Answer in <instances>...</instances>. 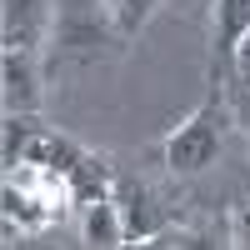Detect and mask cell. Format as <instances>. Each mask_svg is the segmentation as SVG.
Wrapping results in <instances>:
<instances>
[{
    "label": "cell",
    "instance_id": "ba28073f",
    "mask_svg": "<svg viewBox=\"0 0 250 250\" xmlns=\"http://www.w3.org/2000/svg\"><path fill=\"white\" fill-rule=\"evenodd\" d=\"M230 105L240 115V125L250 130V30L235 45V60H230Z\"/></svg>",
    "mask_w": 250,
    "mask_h": 250
},
{
    "label": "cell",
    "instance_id": "8fae6325",
    "mask_svg": "<svg viewBox=\"0 0 250 250\" xmlns=\"http://www.w3.org/2000/svg\"><path fill=\"white\" fill-rule=\"evenodd\" d=\"M230 245H250V200L235 205V215H230Z\"/></svg>",
    "mask_w": 250,
    "mask_h": 250
},
{
    "label": "cell",
    "instance_id": "5b68a950",
    "mask_svg": "<svg viewBox=\"0 0 250 250\" xmlns=\"http://www.w3.org/2000/svg\"><path fill=\"white\" fill-rule=\"evenodd\" d=\"M0 15H5V45H25V50L40 45L45 20H55L45 0H5V5H0Z\"/></svg>",
    "mask_w": 250,
    "mask_h": 250
},
{
    "label": "cell",
    "instance_id": "6da1fadb",
    "mask_svg": "<svg viewBox=\"0 0 250 250\" xmlns=\"http://www.w3.org/2000/svg\"><path fill=\"white\" fill-rule=\"evenodd\" d=\"M225 95H230V80L210 75L205 85V100L185 115L160 145V160L170 175H200L220 160V145H225Z\"/></svg>",
    "mask_w": 250,
    "mask_h": 250
},
{
    "label": "cell",
    "instance_id": "3957f363",
    "mask_svg": "<svg viewBox=\"0 0 250 250\" xmlns=\"http://www.w3.org/2000/svg\"><path fill=\"white\" fill-rule=\"evenodd\" d=\"M250 30V0H215L210 10V75H225L230 80V60H235V45Z\"/></svg>",
    "mask_w": 250,
    "mask_h": 250
},
{
    "label": "cell",
    "instance_id": "277c9868",
    "mask_svg": "<svg viewBox=\"0 0 250 250\" xmlns=\"http://www.w3.org/2000/svg\"><path fill=\"white\" fill-rule=\"evenodd\" d=\"M0 70H5V110L10 115H35L40 110V60H35V50L5 45Z\"/></svg>",
    "mask_w": 250,
    "mask_h": 250
},
{
    "label": "cell",
    "instance_id": "9c48e42d",
    "mask_svg": "<svg viewBox=\"0 0 250 250\" xmlns=\"http://www.w3.org/2000/svg\"><path fill=\"white\" fill-rule=\"evenodd\" d=\"M30 140H35V130H30V115H10V110H5V150H0L5 170L25 165V155H30Z\"/></svg>",
    "mask_w": 250,
    "mask_h": 250
},
{
    "label": "cell",
    "instance_id": "8992f818",
    "mask_svg": "<svg viewBox=\"0 0 250 250\" xmlns=\"http://www.w3.org/2000/svg\"><path fill=\"white\" fill-rule=\"evenodd\" d=\"M80 235H85V245H95V250H110V245H130V235H125V215H120L115 195H105V200H90V205H85Z\"/></svg>",
    "mask_w": 250,
    "mask_h": 250
},
{
    "label": "cell",
    "instance_id": "52a82bcc",
    "mask_svg": "<svg viewBox=\"0 0 250 250\" xmlns=\"http://www.w3.org/2000/svg\"><path fill=\"white\" fill-rule=\"evenodd\" d=\"M100 5H105V15H110V25H115L120 40H135L145 30V20L155 15L160 0H100Z\"/></svg>",
    "mask_w": 250,
    "mask_h": 250
},
{
    "label": "cell",
    "instance_id": "7a4b0ae2",
    "mask_svg": "<svg viewBox=\"0 0 250 250\" xmlns=\"http://www.w3.org/2000/svg\"><path fill=\"white\" fill-rule=\"evenodd\" d=\"M115 205H120V215H125V235H130V245H150L155 240V230L165 225V210H160V200H155V190L145 180H135V175H120L115 170Z\"/></svg>",
    "mask_w": 250,
    "mask_h": 250
},
{
    "label": "cell",
    "instance_id": "30bf717a",
    "mask_svg": "<svg viewBox=\"0 0 250 250\" xmlns=\"http://www.w3.org/2000/svg\"><path fill=\"white\" fill-rule=\"evenodd\" d=\"M150 245H215V240H205L200 230H190V225H160Z\"/></svg>",
    "mask_w": 250,
    "mask_h": 250
}]
</instances>
